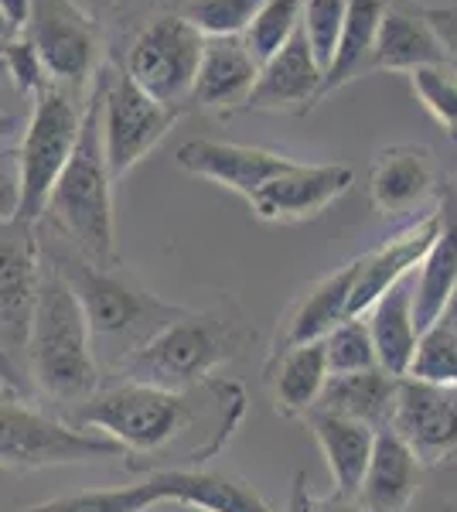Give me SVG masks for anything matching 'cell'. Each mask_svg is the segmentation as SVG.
I'll return each instance as SVG.
<instances>
[{
    "label": "cell",
    "mask_w": 457,
    "mask_h": 512,
    "mask_svg": "<svg viewBox=\"0 0 457 512\" xmlns=\"http://www.w3.org/2000/svg\"><path fill=\"white\" fill-rule=\"evenodd\" d=\"M324 362H328V376H348L376 369V349H372V335L365 318H345L321 338Z\"/></svg>",
    "instance_id": "836d02e7"
},
{
    "label": "cell",
    "mask_w": 457,
    "mask_h": 512,
    "mask_svg": "<svg viewBox=\"0 0 457 512\" xmlns=\"http://www.w3.org/2000/svg\"><path fill=\"white\" fill-rule=\"evenodd\" d=\"M174 164L181 171H188V175L215 181V185L243 195L249 202L270 178L287 171L294 158L267 151V147H246V144H229V140L195 137L178 147Z\"/></svg>",
    "instance_id": "9a60e30c"
},
{
    "label": "cell",
    "mask_w": 457,
    "mask_h": 512,
    "mask_svg": "<svg viewBox=\"0 0 457 512\" xmlns=\"http://www.w3.org/2000/svg\"><path fill=\"white\" fill-rule=\"evenodd\" d=\"M99 86H103V106H99V137H103V154L110 178L120 181L134 164L171 134V127L181 120V106L157 103L137 86L120 65H103L99 69Z\"/></svg>",
    "instance_id": "ba28073f"
},
{
    "label": "cell",
    "mask_w": 457,
    "mask_h": 512,
    "mask_svg": "<svg viewBox=\"0 0 457 512\" xmlns=\"http://www.w3.org/2000/svg\"><path fill=\"white\" fill-rule=\"evenodd\" d=\"M24 373H28L31 393L45 396L62 414L86 403L103 386V373H99L93 355V338H89V325L82 318L76 294L69 291V284L58 277V270L45 256H41Z\"/></svg>",
    "instance_id": "5b68a950"
},
{
    "label": "cell",
    "mask_w": 457,
    "mask_h": 512,
    "mask_svg": "<svg viewBox=\"0 0 457 512\" xmlns=\"http://www.w3.org/2000/svg\"><path fill=\"white\" fill-rule=\"evenodd\" d=\"M386 427L400 434L420 465L457 461V386H434L403 376L396 383Z\"/></svg>",
    "instance_id": "7c38bea8"
},
{
    "label": "cell",
    "mask_w": 457,
    "mask_h": 512,
    "mask_svg": "<svg viewBox=\"0 0 457 512\" xmlns=\"http://www.w3.org/2000/svg\"><path fill=\"white\" fill-rule=\"evenodd\" d=\"M321 86H324L321 65L314 62L304 35L297 31L273 59L260 65L243 110L246 113H294V117H304L318 99H324Z\"/></svg>",
    "instance_id": "2e32d148"
},
{
    "label": "cell",
    "mask_w": 457,
    "mask_h": 512,
    "mask_svg": "<svg viewBox=\"0 0 457 512\" xmlns=\"http://www.w3.org/2000/svg\"><path fill=\"white\" fill-rule=\"evenodd\" d=\"M406 376L434 386H457V328L440 318L423 328Z\"/></svg>",
    "instance_id": "1f68e13d"
},
{
    "label": "cell",
    "mask_w": 457,
    "mask_h": 512,
    "mask_svg": "<svg viewBox=\"0 0 457 512\" xmlns=\"http://www.w3.org/2000/svg\"><path fill=\"white\" fill-rule=\"evenodd\" d=\"M352 274L355 267L345 263L342 270H335L331 277L318 280L314 287L297 297L287 308V315L280 318L277 332H273V349L270 359L294 345H307V342H321L324 335L335 325H342L348 318V294H352Z\"/></svg>",
    "instance_id": "603a6c76"
},
{
    "label": "cell",
    "mask_w": 457,
    "mask_h": 512,
    "mask_svg": "<svg viewBox=\"0 0 457 512\" xmlns=\"http://www.w3.org/2000/svg\"><path fill=\"white\" fill-rule=\"evenodd\" d=\"M290 512H365V509L359 506L355 495L331 492V495H324V499H311V495L304 492V485H297L294 502H290Z\"/></svg>",
    "instance_id": "74e56055"
},
{
    "label": "cell",
    "mask_w": 457,
    "mask_h": 512,
    "mask_svg": "<svg viewBox=\"0 0 457 512\" xmlns=\"http://www.w3.org/2000/svg\"><path fill=\"white\" fill-rule=\"evenodd\" d=\"M0 72H4V65H0ZM21 130V123H18V117H11V113H4L0 110V144H11L14 140V134Z\"/></svg>",
    "instance_id": "b9f144b4"
},
{
    "label": "cell",
    "mask_w": 457,
    "mask_h": 512,
    "mask_svg": "<svg viewBox=\"0 0 457 512\" xmlns=\"http://www.w3.org/2000/svg\"><path fill=\"white\" fill-rule=\"evenodd\" d=\"M423 14H427V21H430V28H434L440 48H444V55L457 62V4L454 7H427Z\"/></svg>",
    "instance_id": "f35d334b"
},
{
    "label": "cell",
    "mask_w": 457,
    "mask_h": 512,
    "mask_svg": "<svg viewBox=\"0 0 457 512\" xmlns=\"http://www.w3.org/2000/svg\"><path fill=\"white\" fill-rule=\"evenodd\" d=\"M79 123L82 110L76 93L55 86V82L38 89L35 110H31L18 147V212H14V219L31 222V226L41 219L58 175L72 158Z\"/></svg>",
    "instance_id": "8992f818"
},
{
    "label": "cell",
    "mask_w": 457,
    "mask_h": 512,
    "mask_svg": "<svg viewBox=\"0 0 457 512\" xmlns=\"http://www.w3.org/2000/svg\"><path fill=\"white\" fill-rule=\"evenodd\" d=\"M396 383L400 379L382 373V369H365V373H348V376H328L321 390L318 407L328 414L359 420L369 427H386L389 410L396 400Z\"/></svg>",
    "instance_id": "4316f807"
},
{
    "label": "cell",
    "mask_w": 457,
    "mask_h": 512,
    "mask_svg": "<svg viewBox=\"0 0 457 512\" xmlns=\"http://www.w3.org/2000/svg\"><path fill=\"white\" fill-rule=\"evenodd\" d=\"M437 318H440V321H447V325H454V328H457V287H454V294L447 297L444 311H440Z\"/></svg>",
    "instance_id": "ee69618b"
},
{
    "label": "cell",
    "mask_w": 457,
    "mask_h": 512,
    "mask_svg": "<svg viewBox=\"0 0 457 512\" xmlns=\"http://www.w3.org/2000/svg\"><path fill=\"white\" fill-rule=\"evenodd\" d=\"M14 35H18V31H14V24L7 21L4 11H0V45H4V41H11Z\"/></svg>",
    "instance_id": "f6af8a7d"
},
{
    "label": "cell",
    "mask_w": 457,
    "mask_h": 512,
    "mask_svg": "<svg viewBox=\"0 0 457 512\" xmlns=\"http://www.w3.org/2000/svg\"><path fill=\"white\" fill-rule=\"evenodd\" d=\"M99 458H123L110 437L79 431L31 407V400L0 390V468L7 472H41L52 465H82Z\"/></svg>",
    "instance_id": "52a82bcc"
},
{
    "label": "cell",
    "mask_w": 457,
    "mask_h": 512,
    "mask_svg": "<svg viewBox=\"0 0 457 512\" xmlns=\"http://www.w3.org/2000/svg\"><path fill=\"white\" fill-rule=\"evenodd\" d=\"M0 11L7 14V21L14 24V31L21 35L24 18H28V0H0Z\"/></svg>",
    "instance_id": "60d3db41"
},
{
    "label": "cell",
    "mask_w": 457,
    "mask_h": 512,
    "mask_svg": "<svg viewBox=\"0 0 457 512\" xmlns=\"http://www.w3.org/2000/svg\"><path fill=\"white\" fill-rule=\"evenodd\" d=\"M437 185V164L430 147H382L369 168V198L382 216H406L430 198Z\"/></svg>",
    "instance_id": "e0dca14e"
},
{
    "label": "cell",
    "mask_w": 457,
    "mask_h": 512,
    "mask_svg": "<svg viewBox=\"0 0 457 512\" xmlns=\"http://www.w3.org/2000/svg\"><path fill=\"white\" fill-rule=\"evenodd\" d=\"M120 4H123V0H89V14H93L96 21H103L106 14H113Z\"/></svg>",
    "instance_id": "7bdbcfd3"
},
{
    "label": "cell",
    "mask_w": 457,
    "mask_h": 512,
    "mask_svg": "<svg viewBox=\"0 0 457 512\" xmlns=\"http://www.w3.org/2000/svg\"><path fill=\"white\" fill-rule=\"evenodd\" d=\"M263 0H174V11L202 38H239Z\"/></svg>",
    "instance_id": "4dcf8cb0"
},
{
    "label": "cell",
    "mask_w": 457,
    "mask_h": 512,
    "mask_svg": "<svg viewBox=\"0 0 457 512\" xmlns=\"http://www.w3.org/2000/svg\"><path fill=\"white\" fill-rule=\"evenodd\" d=\"M246 417V393L229 379H205L191 390L103 383L86 403L62 414L79 431L110 437L130 472L202 468L229 444Z\"/></svg>",
    "instance_id": "6da1fadb"
},
{
    "label": "cell",
    "mask_w": 457,
    "mask_h": 512,
    "mask_svg": "<svg viewBox=\"0 0 457 512\" xmlns=\"http://www.w3.org/2000/svg\"><path fill=\"white\" fill-rule=\"evenodd\" d=\"M413 86V96L420 99V106L437 120V127L447 137L457 140V69L447 62L437 65H420V69L406 72Z\"/></svg>",
    "instance_id": "d6a6232c"
},
{
    "label": "cell",
    "mask_w": 457,
    "mask_h": 512,
    "mask_svg": "<svg viewBox=\"0 0 457 512\" xmlns=\"http://www.w3.org/2000/svg\"><path fill=\"white\" fill-rule=\"evenodd\" d=\"M355 181V171L348 164H301L294 161L287 171L270 178L253 198L249 209L263 222H301L314 219L338 202Z\"/></svg>",
    "instance_id": "4fadbf2b"
},
{
    "label": "cell",
    "mask_w": 457,
    "mask_h": 512,
    "mask_svg": "<svg viewBox=\"0 0 457 512\" xmlns=\"http://www.w3.org/2000/svg\"><path fill=\"white\" fill-rule=\"evenodd\" d=\"M420 461L400 434L389 427H376V441H372L369 465L359 482V506L365 512H406L420 485Z\"/></svg>",
    "instance_id": "7402d4cb"
},
{
    "label": "cell",
    "mask_w": 457,
    "mask_h": 512,
    "mask_svg": "<svg viewBox=\"0 0 457 512\" xmlns=\"http://www.w3.org/2000/svg\"><path fill=\"white\" fill-rule=\"evenodd\" d=\"M301 11H304V0H263L260 11L253 14V21L239 35L256 65L273 59L301 31Z\"/></svg>",
    "instance_id": "f1b7e54d"
},
{
    "label": "cell",
    "mask_w": 457,
    "mask_h": 512,
    "mask_svg": "<svg viewBox=\"0 0 457 512\" xmlns=\"http://www.w3.org/2000/svg\"><path fill=\"white\" fill-rule=\"evenodd\" d=\"M440 229L437 209L420 216L417 222H410L406 229H400L396 236L382 239L379 246H372L369 253L355 256L352 267V294H348V318H362L372 304L393 284H400L403 277H410L420 267L423 253L430 250Z\"/></svg>",
    "instance_id": "5bb4252c"
},
{
    "label": "cell",
    "mask_w": 457,
    "mask_h": 512,
    "mask_svg": "<svg viewBox=\"0 0 457 512\" xmlns=\"http://www.w3.org/2000/svg\"><path fill=\"white\" fill-rule=\"evenodd\" d=\"M41 277L38 233L31 222L0 219V352L24 373L31 315ZM28 376V373H24Z\"/></svg>",
    "instance_id": "8fae6325"
},
{
    "label": "cell",
    "mask_w": 457,
    "mask_h": 512,
    "mask_svg": "<svg viewBox=\"0 0 457 512\" xmlns=\"http://www.w3.org/2000/svg\"><path fill=\"white\" fill-rule=\"evenodd\" d=\"M21 35L31 41L55 86L82 93L86 82L96 79L103 55V28L89 11L72 0H28V18Z\"/></svg>",
    "instance_id": "9c48e42d"
},
{
    "label": "cell",
    "mask_w": 457,
    "mask_h": 512,
    "mask_svg": "<svg viewBox=\"0 0 457 512\" xmlns=\"http://www.w3.org/2000/svg\"><path fill=\"white\" fill-rule=\"evenodd\" d=\"M389 4H393V0H348L342 38H338L335 62H331V69L324 72L321 96L348 86V82L359 79L365 72V62H369V52L379 35V21Z\"/></svg>",
    "instance_id": "83f0119b"
},
{
    "label": "cell",
    "mask_w": 457,
    "mask_h": 512,
    "mask_svg": "<svg viewBox=\"0 0 457 512\" xmlns=\"http://www.w3.org/2000/svg\"><path fill=\"white\" fill-rule=\"evenodd\" d=\"M161 502V492L144 478L140 485H127V489H89L58 495V499L38 502V506H24L18 512H144Z\"/></svg>",
    "instance_id": "f546056e"
},
{
    "label": "cell",
    "mask_w": 457,
    "mask_h": 512,
    "mask_svg": "<svg viewBox=\"0 0 457 512\" xmlns=\"http://www.w3.org/2000/svg\"><path fill=\"white\" fill-rule=\"evenodd\" d=\"M267 383L273 390V407L287 420H304L307 410L318 407L321 390L328 383L324 345L307 342L267 359Z\"/></svg>",
    "instance_id": "484cf974"
},
{
    "label": "cell",
    "mask_w": 457,
    "mask_h": 512,
    "mask_svg": "<svg viewBox=\"0 0 457 512\" xmlns=\"http://www.w3.org/2000/svg\"><path fill=\"white\" fill-rule=\"evenodd\" d=\"M345 7L348 0H304L301 11V35L311 48L314 62L321 65V72L331 69L338 52V38H342L345 24Z\"/></svg>",
    "instance_id": "e575fe53"
},
{
    "label": "cell",
    "mask_w": 457,
    "mask_h": 512,
    "mask_svg": "<svg viewBox=\"0 0 457 512\" xmlns=\"http://www.w3.org/2000/svg\"><path fill=\"white\" fill-rule=\"evenodd\" d=\"M147 478L161 492V502L202 512H273L253 485L215 468H161Z\"/></svg>",
    "instance_id": "44dd1931"
},
{
    "label": "cell",
    "mask_w": 457,
    "mask_h": 512,
    "mask_svg": "<svg viewBox=\"0 0 457 512\" xmlns=\"http://www.w3.org/2000/svg\"><path fill=\"white\" fill-rule=\"evenodd\" d=\"M38 250L58 270V277L76 294L82 318L93 338V355L99 373L113 376L140 345L151 342L164 325L181 315V304H168L157 294L144 291L137 280L120 274V267H96L79 256L62 236L35 222Z\"/></svg>",
    "instance_id": "7a4b0ae2"
},
{
    "label": "cell",
    "mask_w": 457,
    "mask_h": 512,
    "mask_svg": "<svg viewBox=\"0 0 457 512\" xmlns=\"http://www.w3.org/2000/svg\"><path fill=\"white\" fill-rule=\"evenodd\" d=\"M437 62H447V55L427 14L413 0H393L379 21V35L369 62H365V72H413L420 65Z\"/></svg>",
    "instance_id": "ac0fdd59"
},
{
    "label": "cell",
    "mask_w": 457,
    "mask_h": 512,
    "mask_svg": "<svg viewBox=\"0 0 457 512\" xmlns=\"http://www.w3.org/2000/svg\"><path fill=\"white\" fill-rule=\"evenodd\" d=\"M304 420H307V427H311L321 454L328 458L331 478H335V492L355 495L359 492L362 475H365V465H369L376 427L328 414V410H321V407L307 410Z\"/></svg>",
    "instance_id": "d4e9b609"
},
{
    "label": "cell",
    "mask_w": 457,
    "mask_h": 512,
    "mask_svg": "<svg viewBox=\"0 0 457 512\" xmlns=\"http://www.w3.org/2000/svg\"><path fill=\"white\" fill-rule=\"evenodd\" d=\"M0 390L4 393H14V396H24V400H31V383H28V376L21 373L18 366H14L11 359H7L4 352H0Z\"/></svg>",
    "instance_id": "ab89813d"
},
{
    "label": "cell",
    "mask_w": 457,
    "mask_h": 512,
    "mask_svg": "<svg viewBox=\"0 0 457 512\" xmlns=\"http://www.w3.org/2000/svg\"><path fill=\"white\" fill-rule=\"evenodd\" d=\"M0 65H4V72L11 76L14 86H18V93L35 96L38 89H45L48 82H52L45 65L38 59V52L31 48V41L24 35H14L11 41L0 45Z\"/></svg>",
    "instance_id": "d590c367"
},
{
    "label": "cell",
    "mask_w": 457,
    "mask_h": 512,
    "mask_svg": "<svg viewBox=\"0 0 457 512\" xmlns=\"http://www.w3.org/2000/svg\"><path fill=\"white\" fill-rule=\"evenodd\" d=\"M362 318H365V325H369L379 369L403 379L410 373V362H413L417 338H420L417 325H413V274L389 287Z\"/></svg>",
    "instance_id": "cb8c5ba5"
},
{
    "label": "cell",
    "mask_w": 457,
    "mask_h": 512,
    "mask_svg": "<svg viewBox=\"0 0 457 512\" xmlns=\"http://www.w3.org/2000/svg\"><path fill=\"white\" fill-rule=\"evenodd\" d=\"M18 212V151L0 144V219Z\"/></svg>",
    "instance_id": "8d00e7d4"
},
{
    "label": "cell",
    "mask_w": 457,
    "mask_h": 512,
    "mask_svg": "<svg viewBox=\"0 0 457 512\" xmlns=\"http://www.w3.org/2000/svg\"><path fill=\"white\" fill-rule=\"evenodd\" d=\"M202 45L205 38L171 7L164 14H154L137 31L123 62L116 65L157 103L185 110L198 59H202Z\"/></svg>",
    "instance_id": "30bf717a"
},
{
    "label": "cell",
    "mask_w": 457,
    "mask_h": 512,
    "mask_svg": "<svg viewBox=\"0 0 457 512\" xmlns=\"http://www.w3.org/2000/svg\"><path fill=\"white\" fill-rule=\"evenodd\" d=\"M430 512H457V506H444V509H430Z\"/></svg>",
    "instance_id": "bcb514c9"
},
{
    "label": "cell",
    "mask_w": 457,
    "mask_h": 512,
    "mask_svg": "<svg viewBox=\"0 0 457 512\" xmlns=\"http://www.w3.org/2000/svg\"><path fill=\"white\" fill-rule=\"evenodd\" d=\"M256 72H260V65L246 52L243 38H205L188 103L215 113L243 110Z\"/></svg>",
    "instance_id": "d6986e66"
},
{
    "label": "cell",
    "mask_w": 457,
    "mask_h": 512,
    "mask_svg": "<svg viewBox=\"0 0 457 512\" xmlns=\"http://www.w3.org/2000/svg\"><path fill=\"white\" fill-rule=\"evenodd\" d=\"M99 106H103V86H99L96 72L89 103L82 106V123L72 158L58 175L38 222L62 236L72 250L86 256L89 263H96V267H120L113 219L116 181L110 178V168H106L103 137H99Z\"/></svg>",
    "instance_id": "277c9868"
},
{
    "label": "cell",
    "mask_w": 457,
    "mask_h": 512,
    "mask_svg": "<svg viewBox=\"0 0 457 512\" xmlns=\"http://www.w3.org/2000/svg\"><path fill=\"white\" fill-rule=\"evenodd\" d=\"M256 335L260 332L253 318L232 297H222L202 311L185 308L116 369L113 383L191 390L205 379H215L219 366L239 359L256 342Z\"/></svg>",
    "instance_id": "3957f363"
},
{
    "label": "cell",
    "mask_w": 457,
    "mask_h": 512,
    "mask_svg": "<svg viewBox=\"0 0 457 512\" xmlns=\"http://www.w3.org/2000/svg\"><path fill=\"white\" fill-rule=\"evenodd\" d=\"M437 216L440 229L430 250L423 253L417 267L420 274L413 277V325H417V332L434 325L447 297L457 287V181L440 192Z\"/></svg>",
    "instance_id": "ffe728a7"
}]
</instances>
